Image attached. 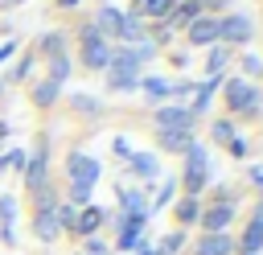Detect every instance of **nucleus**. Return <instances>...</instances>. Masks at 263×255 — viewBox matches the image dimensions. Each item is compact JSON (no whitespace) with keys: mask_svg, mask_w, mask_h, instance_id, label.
I'll return each mask as SVG.
<instances>
[{"mask_svg":"<svg viewBox=\"0 0 263 255\" xmlns=\"http://www.w3.org/2000/svg\"><path fill=\"white\" fill-rule=\"evenodd\" d=\"M66 74H70V58H53V78L49 82H62Z\"/></svg>","mask_w":263,"mask_h":255,"instance_id":"cd10ccee","label":"nucleus"},{"mask_svg":"<svg viewBox=\"0 0 263 255\" xmlns=\"http://www.w3.org/2000/svg\"><path fill=\"white\" fill-rule=\"evenodd\" d=\"M103 218H107V210H99V206H86V210L74 218V230H78V234H90V230H99V226H103Z\"/></svg>","mask_w":263,"mask_h":255,"instance_id":"ddd939ff","label":"nucleus"},{"mask_svg":"<svg viewBox=\"0 0 263 255\" xmlns=\"http://www.w3.org/2000/svg\"><path fill=\"white\" fill-rule=\"evenodd\" d=\"M33 234H37L41 243H53V239L62 234V226H58V214H53V206H37V218H33Z\"/></svg>","mask_w":263,"mask_h":255,"instance_id":"0eeeda50","label":"nucleus"},{"mask_svg":"<svg viewBox=\"0 0 263 255\" xmlns=\"http://www.w3.org/2000/svg\"><path fill=\"white\" fill-rule=\"evenodd\" d=\"M222 66H226V49L218 45V49L210 53V78H218V74H222Z\"/></svg>","mask_w":263,"mask_h":255,"instance_id":"a878e982","label":"nucleus"},{"mask_svg":"<svg viewBox=\"0 0 263 255\" xmlns=\"http://www.w3.org/2000/svg\"><path fill=\"white\" fill-rule=\"evenodd\" d=\"M58 4H62V8H74V4H78V0H58Z\"/></svg>","mask_w":263,"mask_h":255,"instance_id":"4c0bfd02","label":"nucleus"},{"mask_svg":"<svg viewBox=\"0 0 263 255\" xmlns=\"http://www.w3.org/2000/svg\"><path fill=\"white\" fill-rule=\"evenodd\" d=\"M255 103H259V95H255L251 82H242V78H230L226 82V107L230 111H251Z\"/></svg>","mask_w":263,"mask_h":255,"instance_id":"20e7f679","label":"nucleus"},{"mask_svg":"<svg viewBox=\"0 0 263 255\" xmlns=\"http://www.w3.org/2000/svg\"><path fill=\"white\" fill-rule=\"evenodd\" d=\"M95 29H99V33H111V37H119V29H123V16H119L115 8H99V21H95Z\"/></svg>","mask_w":263,"mask_h":255,"instance_id":"dca6fc26","label":"nucleus"},{"mask_svg":"<svg viewBox=\"0 0 263 255\" xmlns=\"http://www.w3.org/2000/svg\"><path fill=\"white\" fill-rule=\"evenodd\" d=\"M25 181L29 189H45V148H37V156L25 165Z\"/></svg>","mask_w":263,"mask_h":255,"instance_id":"f8f14e48","label":"nucleus"},{"mask_svg":"<svg viewBox=\"0 0 263 255\" xmlns=\"http://www.w3.org/2000/svg\"><path fill=\"white\" fill-rule=\"evenodd\" d=\"M214 140H218V144H230V140H234V123H230V119H218V123H214Z\"/></svg>","mask_w":263,"mask_h":255,"instance_id":"5701e85b","label":"nucleus"},{"mask_svg":"<svg viewBox=\"0 0 263 255\" xmlns=\"http://www.w3.org/2000/svg\"><path fill=\"white\" fill-rule=\"evenodd\" d=\"M66 173H70V185H95L99 173H103V165H99L95 156L70 152V156H66Z\"/></svg>","mask_w":263,"mask_h":255,"instance_id":"f257e3e1","label":"nucleus"},{"mask_svg":"<svg viewBox=\"0 0 263 255\" xmlns=\"http://www.w3.org/2000/svg\"><path fill=\"white\" fill-rule=\"evenodd\" d=\"M181 243H185V239H181V234H168V239H164V243H160V247H156V255H173V251H177V247H181Z\"/></svg>","mask_w":263,"mask_h":255,"instance_id":"c756f323","label":"nucleus"},{"mask_svg":"<svg viewBox=\"0 0 263 255\" xmlns=\"http://www.w3.org/2000/svg\"><path fill=\"white\" fill-rule=\"evenodd\" d=\"M226 148H230V152H234V156H242V152H247V144H242V140H238V136H234V140H230V144H226Z\"/></svg>","mask_w":263,"mask_h":255,"instance_id":"c9c22d12","label":"nucleus"},{"mask_svg":"<svg viewBox=\"0 0 263 255\" xmlns=\"http://www.w3.org/2000/svg\"><path fill=\"white\" fill-rule=\"evenodd\" d=\"M140 230H144V214H127L123 218V230H119V251L140 247Z\"/></svg>","mask_w":263,"mask_h":255,"instance_id":"9d476101","label":"nucleus"},{"mask_svg":"<svg viewBox=\"0 0 263 255\" xmlns=\"http://www.w3.org/2000/svg\"><path fill=\"white\" fill-rule=\"evenodd\" d=\"M4 136H8V123H0V144H4Z\"/></svg>","mask_w":263,"mask_h":255,"instance_id":"58836bf2","label":"nucleus"},{"mask_svg":"<svg viewBox=\"0 0 263 255\" xmlns=\"http://www.w3.org/2000/svg\"><path fill=\"white\" fill-rule=\"evenodd\" d=\"M119 202L127 214H144V193L140 189H119Z\"/></svg>","mask_w":263,"mask_h":255,"instance_id":"a211bd4d","label":"nucleus"},{"mask_svg":"<svg viewBox=\"0 0 263 255\" xmlns=\"http://www.w3.org/2000/svg\"><path fill=\"white\" fill-rule=\"evenodd\" d=\"M173 193H177V181H164V185H160V193H156V206H168V202H173Z\"/></svg>","mask_w":263,"mask_h":255,"instance_id":"c85d7f7f","label":"nucleus"},{"mask_svg":"<svg viewBox=\"0 0 263 255\" xmlns=\"http://www.w3.org/2000/svg\"><path fill=\"white\" fill-rule=\"evenodd\" d=\"M115 152H119V156H132V148H127V140H123V136H115Z\"/></svg>","mask_w":263,"mask_h":255,"instance_id":"f704fd0d","label":"nucleus"},{"mask_svg":"<svg viewBox=\"0 0 263 255\" xmlns=\"http://www.w3.org/2000/svg\"><path fill=\"white\" fill-rule=\"evenodd\" d=\"M41 49H45V53H58V49H62V33H45Z\"/></svg>","mask_w":263,"mask_h":255,"instance_id":"7c9ffc66","label":"nucleus"},{"mask_svg":"<svg viewBox=\"0 0 263 255\" xmlns=\"http://www.w3.org/2000/svg\"><path fill=\"white\" fill-rule=\"evenodd\" d=\"M29 70H33V58H21V66H16V78H29Z\"/></svg>","mask_w":263,"mask_h":255,"instance_id":"72a5a7b5","label":"nucleus"},{"mask_svg":"<svg viewBox=\"0 0 263 255\" xmlns=\"http://www.w3.org/2000/svg\"><path fill=\"white\" fill-rule=\"evenodd\" d=\"M255 226H259V230H263V206H259V210H255Z\"/></svg>","mask_w":263,"mask_h":255,"instance_id":"e433bc0d","label":"nucleus"},{"mask_svg":"<svg viewBox=\"0 0 263 255\" xmlns=\"http://www.w3.org/2000/svg\"><path fill=\"white\" fill-rule=\"evenodd\" d=\"M111 66H115L119 74H127V78H136V70H140V58H136L132 49H119V53H111Z\"/></svg>","mask_w":263,"mask_h":255,"instance_id":"f3484780","label":"nucleus"},{"mask_svg":"<svg viewBox=\"0 0 263 255\" xmlns=\"http://www.w3.org/2000/svg\"><path fill=\"white\" fill-rule=\"evenodd\" d=\"M156 123H160V132H193L197 115L185 111V107H160L156 111Z\"/></svg>","mask_w":263,"mask_h":255,"instance_id":"39448f33","label":"nucleus"},{"mask_svg":"<svg viewBox=\"0 0 263 255\" xmlns=\"http://www.w3.org/2000/svg\"><path fill=\"white\" fill-rule=\"evenodd\" d=\"M82 255H107V247H103V243H99V239H90V243H86V247H82Z\"/></svg>","mask_w":263,"mask_h":255,"instance_id":"473e14b6","label":"nucleus"},{"mask_svg":"<svg viewBox=\"0 0 263 255\" xmlns=\"http://www.w3.org/2000/svg\"><path fill=\"white\" fill-rule=\"evenodd\" d=\"M218 37V21H210V16H197L193 25H189V41L193 45H210Z\"/></svg>","mask_w":263,"mask_h":255,"instance_id":"9b49d317","label":"nucleus"},{"mask_svg":"<svg viewBox=\"0 0 263 255\" xmlns=\"http://www.w3.org/2000/svg\"><path fill=\"white\" fill-rule=\"evenodd\" d=\"M144 90H148V99H164V95H168V82H164V78H148Z\"/></svg>","mask_w":263,"mask_h":255,"instance_id":"b1692460","label":"nucleus"},{"mask_svg":"<svg viewBox=\"0 0 263 255\" xmlns=\"http://www.w3.org/2000/svg\"><path fill=\"white\" fill-rule=\"evenodd\" d=\"M259 247H263V230L251 222V226H247V234H242V251H247V255H255Z\"/></svg>","mask_w":263,"mask_h":255,"instance_id":"aec40b11","label":"nucleus"},{"mask_svg":"<svg viewBox=\"0 0 263 255\" xmlns=\"http://www.w3.org/2000/svg\"><path fill=\"white\" fill-rule=\"evenodd\" d=\"M0 90H4V86H0Z\"/></svg>","mask_w":263,"mask_h":255,"instance_id":"79ce46f5","label":"nucleus"},{"mask_svg":"<svg viewBox=\"0 0 263 255\" xmlns=\"http://www.w3.org/2000/svg\"><path fill=\"white\" fill-rule=\"evenodd\" d=\"M185 160H189V165H185V189H189V197H197V189H201L205 177H210V169H205V152L193 144V148L185 152Z\"/></svg>","mask_w":263,"mask_h":255,"instance_id":"f03ea898","label":"nucleus"},{"mask_svg":"<svg viewBox=\"0 0 263 255\" xmlns=\"http://www.w3.org/2000/svg\"><path fill=\"white\" fill-rule=\"evenodd\" d=\"M218 37H226V41H251V21L242 16V12H230L226 21H218Z\"/></svg>","mask_w":263,"mask_h":255,"instance_id":"423d86ee","label":"nucleus"},{"mask_svg":"<svg viewBox=\"0 0 263 255\" xmlns=\"http://www.w3.org/2000/svg\"><path fill=\"white\" fill-rule=\"evenodd\" d=\"M0 4H8V8H12V4H21V0H0Z\"/></svg>","mask_w":263,"mask_h":255,"instance_id":"a19ab883","label":"nucleus"},{"mask_svg":"<svg viewBox=\"0 0 263 255\" xmlns=\"http://www.w3.org/2000/svg\"><path fill=\"white\" fill-rule=\"evenodd\" d=\"M86 66L90 70H107L111 66V49H107V41H103V33L95 29V25H86Z\"/></svg>","mask_w":263,"mask_h":255,"instance_id":"7ed1b4c3","label":"nucleus"},{"mask_svg":"<svg viewBox=\"0 0 263 255\" xmlns=\"http://www.w3.org/2000/svg\"><path fill=\"white\" fill-rule=\"evenodd\" d=\"M197 16V0H189V4H177L173 12H168V21L173 25H185V21H193Z\"/></svg>","mask_w":263,"mask_h":255,"instance_id":"6ab92c4d","label":"nucleus"},{"mask_svg":"<svg viewBox=\"0 0 263 255\" xmlns=\"http://www.w3.org/2000/svg\"><path fill=\"white\" fill-rule=\"evenodd\" d=\"M234 239L230 234H205V239H197V255H234Z\"/></svg>","mask_w":263,"mask_h":255,"instance_id":"1a4fd4ad","label":"nucleus"},{"mask_svg":"<svg viewBox=\"0 0 263 255\" xmlns=\"http://www.w3.org/2000/svg\"><path fill=\"white\" fill-rule=\"evenodd\" d=\"M230 218H234V202H218L214 210H205V214H201V226H205L210 234H222Z\"/></svg>","mask_w":263,"mask_h":255,"instance_id":"6e6552de","label":"nucleus"},{"mask_svg":"<svg viewBox=\"0 0 263 255\" xmlns=\"http://www.w3.org/2000/svg\"><path fill=\"white\" fill-rule=\"evenodd\" d=\"M33 99H37V103H41V107H49V103H53V99H58V82H41V86H37V90H33Z\"/></svg>","mask_w":263,"mask_h":255,"instance_id":"4be33fe9","label":"nucleus"},{"mask_svg":"<svg viewBox=\"0 0 263 255\" xmlns=\"http://www.w3.org/2000/svg\"><path fill=\"white\" fill-rule=\"evenodd\" d=\"M177 8V0H144V12L148 16H168Z\"/></svg>","mask_w":263,"mask_h":255,"instance_id":"412c9836","label":"nucleus"},{"mask_svg":"<svg viewBox=\"0 0 263 255\" xmlns=\"http://www.w3.org/2000/svg\"><path fill=\"white\" fill-rule=\"evenodd\" d=\"M160 148L164 152H189L193 148V132H160Z\"/></svg>","mask_w":263,"mask_h":255,"instance_id":"4468645a","label":"nucleus"},{"mask_svg":"<svg viewBox=\"0 0 263 255\" xmlns=\"http://www.w3.org/2000/svg\"><path fill=\"white\" fill-rule=\"evenodd\" d=\"M127 169H132L136 177H156V169H160V165H156V156H152V152H132V156H127Z\"/></svg>","mask_w":263,"mask_h":255,"instance_id":"2eb2a0df","label":"nucleus"},{"mask_svg":"<svg viewBox=\"0 0 263 255\" xmlns=\"http://www.w3.org/2000/svg\"><path fill=\"white\" fill-rule=\"evenodd\" d=\"M12 214H16V202H12V197H0V218H4V230H12Z\"/></svg>","mask_w":263,"mask_h":255,"instance_id":"bb28decb","label":"nucleus"},{"mask_svg":"<svg viewBox=\"0 0 263 255\" xmlns=\"http://www.w3.org/2000/svg\"><path fill=\"white\" fill-rule=\"evenodd\" d=\"M177 218H181V222H193V218H197V197H185V202L177 206Z\"/></svg>","mask_w":263,"mask_h":255,"instance_id":"393cba45","label":"nucleus"},{"mask_svg":"<svg viewBox=\"0 0 263 255\" xmlns=\"http://www.w3.org/2000/svg\"><path fill=\"white\" fill-rule=\"evenodd\" d=\"M90 197V185H70V206L74 202H86Z\"/></svg>","mask_w":263,"mask_h":255,"instance_id":"2f4dec72","label":"nucleus"},{"mask_svg":"<svg viewBox=\"0 0 263 255\" xmlns=\"http://www.w3.org/2000/svg\"><path fill=\"white\" fill-rule=\"evenodd\" d=\"M140 255H156V251H152V247H140Z\"/></svg>","mask_w":263,"mask_h":255,"instance_id":"ea45409f","label":"nucleus"}]
</instances>
